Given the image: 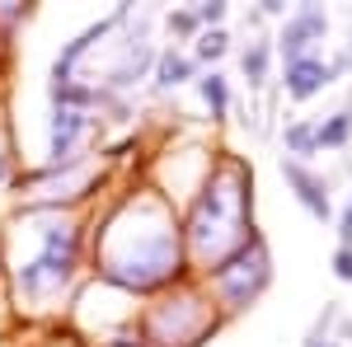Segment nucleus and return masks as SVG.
Listing matches in <instances>:
<instances>
[{"label": "nucleus", "instance_id": "obj_1", "mask_svg": "<svg viewBox=\"0 0 352 347\" xmlns=\"http://www.w3.org/2000/svg\"><path fill=\"white\" fill-rule=\"evenodd\" d=\"M329 33V14L324 5H300L287 14V24H282V38H277V52L287 56V66L300 61V56H310V47L320 43Z\"/></svg>", "mask_w": 352, "mask_h": 347}, {"label": "nucleus", "instance_id": "obj_2", "mask_svg": "<svg viewBox=\"0 0 352 347\" xmlns=\"http://www.w3.org/2000/svg\"><path fill=\"white\" fill-rule=\"evenodd\" d=\"M282 179L296 188V202L315 216V221H333V197H329V183L315 174V169H310V164L282 155Z\"/></svg>", "mask_w": 352, "mask_h": 347}, {"label": "nucleus", "instance_id": "obj_3", "mask_svg": "<svg viewBox=\"0 0 352 347\" xmlns=\"http://www.w3.org/2000/svg\"><path fill=\"white\" fill-rule=\"evenodd\" d=\"M287 99H296V104H305V99H315L324 85H333V66L329 61H320V56H300V61H292L287 66Z\"/></svg>", "mask_w": 352, "mask_h": 347}, {"label": "nucleus", "instance_id": "obj_4", "mask_svg": "<svg viewBox=\"0 0 352 347\" xmlns=\"http://www.w3.org/2000/svg\"><path fill=\"white\" fill-rule=\"evenodd\" d=\"M85 127H89V117L80 108H56L52 113V169L71 160V146L85 136Z\"/></svg>", "mask_w": 352, "mask_h": 347}, {"label": "nucleus", "instance_id": "obj_5", "mask_svg": "<svg viewBox=\"0 0 352 347\" xmlns=\"http://www.w3.org/2000/svg\"><path fill=\"white\" fill-rule=\"evenodd\" d=\"M197 76V61H192L188 52H179V47H164L160 61H155V85L160 89H169V85H184Z\"/></svg>", "mask_w": 352, "mask_h": 347}, {"label": "nucleus", "instance_id": "obj_6", "mask_svg": "<svg viewBox=\"0 0 352 347\" xmlns=\"http://www.w3.org/2000/svg\"><path fill=\"white\" fill-rule=\"evenodd\" d=\"M282 146H287V155L292 160H310L315 150H320V136H315V122H305V117H296V122H287V132H282Z\"/></svg>", "mask_w": 352, "mask_h": 347}, {"label": "nucleus", "instance_id": "obj_7", "mask_svg": "<svg viewBox=\"0 0 352 347\" xmlns=\"http://www.w3.org/2000/svg\"><path fill=\"white\" fill-rule=\"evenodd\" d=\"M315 136H320V150H338L352 141V108H338L333 117L315 122Z\"/></svg>", "mask_w": 352, "mask_h": 347}, {"label": "nucleus", "instance_id": "obj_8", "mask_svg": "<svg viewBox=\"0 0 352 347\" xmlns=\"http://www.w3.org/2000/svg\"><path fill=\"white\" fill-rule=\"evenodd\" d=\"M240 66H244V80H249V85H268V66H272V43H268V38H254V43L244 47Z\"/></svg>", "mask_w": 352, "mask_h": 347}, {"label": "nucleus", "instance_id": "obj_9", "mask_svg": "<svg viewBox=\"0 0 352 347\" xmlns=\"http://www.w3.org/2000/svg\"><path fill=\"white\" fill-rule=\"evenodd\" d=\"M197 94H202V104L212 108V117H226V108H230V85H226V76L221 71H207L202 80H197Z\"/></svg>", "mask_w": 352, "mask_h": 347}, {"label": "nucleus", "instance_id": "obj_10", "mask_svg": "<svg viewBox=\"0 0 352 347\" xmlns=\"http://www.w3.org/2000/svg\"><path fill=\"white\" fill-rule=\"evenodd\" d=\"M226 47H230V33H226V28H202L192 61H221V56H226Z\"/></svg>", "mask_w": 352, "mask_h": 347}, {"label": "nucleus", "instance_id": "obj_11", "mask_svg": "<svg viewBox=\"0 0 352 347\" xmlns=\"http://www.w3.org/2000/svg\"><path fill=\"white\" fill-rule=\"evenodd\" d=\"M226 10H230L226 0H207V5H197L192 14H197V24H202V28H221V24H226Z\"/></svg>", "mask_w": 352, "mask_h": 347}, {"label": "nucleus", "instance_id": "obj_12", "mask_svg": "<svg viewBox=\"0 0 352 347\" xmlns=\"http://www.w3.org/2000/svg\"><path fill=\"white\" fill-rule=\"evenodd\" d=\"M169 28H174V33H197V14H192V10H174V14H169Z\"/></svg>", "mask_w": 352, "mask_h": 347}, {"label": "nucleus", "instance_id": "obj_13", "mask_svg": "<svg viewBox=\"0 0 352 347\" xmlns=\"http://www.w3.org/2000/svg\"><path fill=\"white\" fill-rule=\"evenodd\" d=\"M333 272L338 282H352V249H333Z\"/></svg>", "mask_w": 352, "mask_h": 347}, {"label": "nucleus", "instance_id": "obj_14", "mask_svg": "<svg viewBox=\"0 0 352 347\" xmlns=\"http://www.w3.org/2000/svg\"><path fill=\"white\" fill-rule=\"evenodd\" d=\"M338 249H352V197H348V212L338 216Z\"/></svg>", "mask_w": 352, "mask_h": 347}, {"label": "nucleus", "instance_id": "obj_15", "mask_svg": "<svg viewBox=\"0 0 352 347\" xmlns=\"http://www.w3.org/2000/svg\"><path fill=\"white\" fill-rule=\"evenodd\" d=\"M263 14H272V19H277V14H287V5H282V0H263Z\"/></svg>", "mask_w": 352, "mask_h": 347}]
</instances>
